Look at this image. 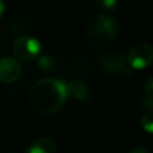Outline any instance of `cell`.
<instances>
[{
	"label": "cell",
	"mask_w": 153,
	"mask_h": 153,
	"mask_svg": "<svg viewBox=\"0 0 153 153\" xmlns=\"http://www.w3.org/2000/svg\"><path fill=\"white\" fill-rule=\"evenodd\" d=\"M67 98V85L55 78L41 79L36 81L30 90V102L32 106L44 115L59 111Z\"/></svg>",
	"instance_id": "obj_1"
},
{
	"label": "cell",
	"mask_w": 153,
	"mask_h": 153,
	"mask_svg": "<svg viewBox=\"0 0 153 153\" xmlns=\"http://www.w3.org/2000/svg\"><path fill=\"white\" fill-rule=\"evenodd\" d=\"M85 31L87 38L97 45H106L114 41L117 33V23L114 17L106 14H93L86 22Z\"/></svg>",
	"instance_id": "obj_2"
},
{
	"label": "cell",
	"mask_w": 153,
	"mask_h": 153,
	"mask_svg": "<svg viewBox=\"0 0 153 153\" xmlns=\"http://www.w3.org/2000/svg\"><path fill=\"white\" fill-rule=\"evenodd\" d=\"M12 50L17 59L23 61H31L38 56L41 51V43L35 37L22 36L14 41Z\"/></svg>",
	"instance_id": "obj_3"
},
{
	"label": "cell",
	"mask_w": 153,
	"mask_h": 153,
	"mask_svg": "<svg viewBox=\"0 0 153 153\" xmlns=\"http://www.w3.org/2000/svg\"><path fill=\"white\" fill-rule=\"evenodd\" d=\"M127 61L133 69H143L153 61V48L147 43H139L130 48Z\"/></svg>",
	"instance_id": "obj_4"
},
{
	"label": "cell",
	"mask_w": 153,
	"mask_h": 153,
	"mask_svg": "<svg viewBox=\"0 0 153 153\" xmlns=\"http://www.w3.org/2000/svg\"><path fill=\"white\" fill-rule=\"evenodd\" d=\"M126 65H127V57L123 55V53L116 50L106 51L99 59L100 69L111 75L121 74L126 69Z\"/></svg>",
	"instance_id": "obj_5"
},
{
	"label": "cell",
	"mask_w": 153,
	"mask_h": 153,
	"mask_svg": "<svg viewBox=\"0 0 153 153\" xmlns=\"http://www.w3.org/2000/svg\"><path fill=\"white\" fill-rule=\"evenodd\" d=\"M22 67L19 62L10 56L0 59V81L4 84H12L19 79Z\"/></svg>",
	"instance_id": "obj_6"
},
{
	"label": "cell",
	"mask_w": 153,
	"mask_h": 153,
	"mask_svg": "<svg viewBox=\"0 0 153 153\" xmlns=\"http://www.w3.org/2000/svg\"><path fill=\"white\" fill-rule=\"evenodd\" d=\"M56 142L48 136L37 137L26 148L24 153H56Z\"/></svg>",
	"instance_id": "obj_7"
},
{
	"label": "cell",
	"mask_w": 153,
	"mask_h": 153,
	"mask_svg": "<svg viewBox=\"0 0 153 153\" xmlns=\"http://www.w3.org/2000/svg\"><path fill=\"white\" fill-rule=\"evenodd\" d=\"M87 94V86L81 80H73L67 85V96L81 100Z\"/></svg>",
	"instance_id": "obj_8"
},
{
	"label": "cell",
	"mask_w": 153,
	"mask_h": 153,
	"mask_svg": "<svg viewBox=\"0 0 153 153\" xmlns=\"http://www.w3.org/2000/svg\"><path fill=\"white\" fill-rule=\"evenodd\" d=\"M140 126L146 133L153 134V111H146L141 116Z\"/></svg>",
	"instance_id": "obj_9"
},
{
	"label": "cell",
	"mask_w": 153,
	"mask_h": 153,
	"mask_svg": "<svg viewBox=\"0 0 153 153\" xmlns=\"http://www.w3.org/2000/svg\"><path fill=\"white\" fill-rule=\"evenodd\" d=\"M96 5L105 12H112L117 8V0H96Z\"/></svg>",
	"instance_id": "obj_10"
},
{
	"label": "cell",
	"mask_w": 153,
	"mask_h": 153,
	"mask_svg": "<svg viewBox=\"0 0 153 153\" xmlns=\"http://www.w3.org/2000/svg\"><path fill=\"white\" fill-rule=\"evenodd\" d=\"M38 66L44 71H50V69L54 68L55 61H54L53 57H50L48 55H44V56H41V59L38 60Z\"/></svg>",
	"instance_id": "obj_11"
},
{
	"label": "cell",
	"mask_w": 153,
	"mask_h": 153,
	"mask_svg": "<svg viewBox=\"0 0 153 153\" xmlns=\"http://www.w3.org/2000/svg\"><path fill=\"white\" fill-rule=\"evenodd\" d=\"M145 93L147 97L153 98V76L147 79L145 82Z\"/></svg>",
	"instance_id": "obj_12"
},
{
	"label": "cell",
	"mask_w": 153,
	"mask_h": 153,
	"mask_svg": "<svg viewBox=\"0 0 153 153\" xmlns=\"http://www.w3.org/2000/svg\"><path fill=\"white\" fill-rule=\"evenodd\" d=\"M142 105L148 109V111H153V98H149V97H145L142 99Z\"/></svg>",
	"instance_id": "obj_13"
},
{
	"label": "cell",
	"mask_w": 153,
	"mask_h": 153,
	"mask_svg": "<svg viewBox=\"0 0 153 153\" xmlns=\"http://www.w3.org/2000/svg\"><path fill=\"white\" fill-rule=\"evenodd\" d=\"M128 153H148V151L142 146H136V147L131 148Z\"/></svg>",
	"instance_id": "obj_14"
},
{
	"label": "cell",
	"mask_w": 153,
	"mask_h": 153,
	"mask_svg": "<svg viewBox=\"0 0 153 153\" xmlns=\"http://www.w3.org/2000/svg\"><path fill=\"white\" fill-rule=\"evenodd\" d=\"M4 11H5V2H4V0H0V18L4 14Z\"/></svg>",
	"instance_id": "obj_15"
},
{
	"label": "cell",
	"mask_w": 153,
	"mask_h": 153,
	"mask_svg": "<svg viewBox=\"0 0 153 153\" xmlns=\"http://www.w3.org/2000/svg\"><path fill=\"white\" fill-rule=\"evenodd\" d=\"M8 153H14V152H8Z\"/></svg>",
	"instance_id": "obj_16"
}]
</instances>
